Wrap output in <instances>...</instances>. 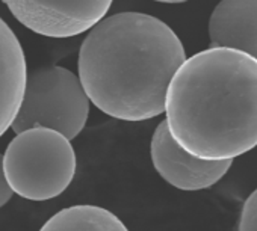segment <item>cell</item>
Segmentation results:
<instances>
[{
	"label": "cell",
	"instance_id": "cell-1",
	"mask_svg": "<svg viewBox=\"0 0 257 231\" xmlns=\"http://www.w3.org/2000/svg\"><path fill=\"white\" fill-rule=\"evenodd\" d=\"M186 59L174 31L156 17L121 13L101 19L79 52V80L89 101L122 121L165 112L168 85Z\"/></svg>",
	"mask_w": 257,
	"mask_h": 231
},
{
	"label": "cell",
	"instance_id": "cell-2",
	"mask_svg": "<svg viewBox=\"0 0 257 231\" xmlns=\"http://www.w3.org/2000/svg\"><path fill=\"white\" fill-rule=\"evenodd\" d=\"M167 127L188 153L233 160L257 147V59L209 47L185 59L165 97Z\"/></svg>",
	"mask_w": 257,
	"mask_h": 231
},
{
	"label": "cell",
	"instance_id": "cell-3",
	"mask_svg": "<svg viewBox=\"0 0 257 231\" xmlns=\"http://www.w3.org/2000/svg\"><path fill=\"white\" fill-rule=\"evenodd\" d=\"M5 178L19 196L47 201L59 196L76 175L71 141L56 130L32 127L17 133L4 154Z\"/></svg>",
	"mask_w": 257,
	"mask_h": 231
},
{
	"label": "cell",
	"instance_id": "cell-4",
	"mask_svg": "<svg viewBox=\"0 0 257 231\" xmlns=\"http://www.w3.org/2000/svg\"><path fill=\"white\" fill-rule=\"evenodd\" d=\"M89 98L79 77L64 67H44L28 74L25 94L11 124L16 133L32 127L59 132L70 141L86 126Z\"/></svg>",
	"mask_w": 257,
	"mask_h": 231
},
{
	"label": "cell",
	"instance_id": "cell-5",
	"mask_svg": "<svg viewBox=\"0 0 257 231\" xmlns=\"http://www.w3.org/2000/svg\"><path fill=\"white\" fill-rule=\"evenodd\" d=\"M113 0H4L11 14L47 38H71L94 28Z\"/></svg>",
	"mask_w": 257,
	"mask_h": 231
},
{
	"label": "cell",
	"instance_id": "cell-6",
	"mask_svg": "<svg viewBox=\"0 0 257 231\" xmlns=\"http://www.w3.org/2000/svg\"><path fill=\"white\" fill-rule=\"evenodd\" d=\"M152 162L158 174L180 190H203L216 184L233 160H204L183 150L171 136L164 120L152 138Z\"/></svg>",
	"mask_w": 257,
	"mask_h": 231
},
{
	"label": "cell",
	"instance_id": "cell-7",
	"mask_svg": "<svg viewBox=\"0 0 257 231\" xmlns=\"http://www.w3.org/2000/svg\"><path fill=\"white\" fill-rule=\"evenodd\" d=\"M210 47L243 52L257 59V0H221L209 20Z\"/></svg>",
	"mask_w": 257,
	"mask_h": 231
},
{
	"label": "cell",
	"instance_id": "cell-8",
	"mask_svg": "<svg viewBox=\"0 0 257 231\" xmlns=\"http://www.w3.org/2000/svg\"><path fill=\"white\" fill-rule=\"evenodd\" d=\"M28 79L23 47L0 17V138H2L19 112Z\"/></svg>",
	"mask_w": 257,
	"mask_h": 231
},
{
	"label": "cell",
	"instance_id": "cell-9",
	"mask_svg": "<svg viewBox=\"0 0 257 231\" xmlns=\"http://www.w3.org/2000/svg\"><path fill=\"white\" fill-rule=\"evenodd\" d=\"M40 231H128L124 222L98 205L79 204L55 213Z\"/></svg>",
	"mask_w": 257,
	"mask_h": 231
},
{
	"label": "cell",
	"instance_id": "cell-10",
	"mask_svg": "<svg viewBox=\"0 0 257 231\" xmlns=\"http://www.w3.org/2000/svg\"><path fill=\"white\" fill-rule=\"evenodd\" d=\"M237 231H257V189L251 192L242 205Z\"/></svg>",
	"mask_w": 257,
	"mask_h": 231
},
{
	"label": "cell",
	"instance_id": "cell-11",
	"mask_svg": "<svg viewBox=\"0 0 257 231\" xmlns=\"http://www.w3.org/2000/svg\"><path fill=\"white\" fill-rule=\"evenodd\" d=\"M13 189L10 187L5 172H4V156L0 154V208H2L11 198H13Z\"/></svg>",
	"mask_w": 257,
	"mask_h": 231
},
{
	"label": "cell",
	"instance_id": "cell-12",
	"mask_svg": "<svg viewBox=\"0 0 257 231\" xmlns=\"http://www.w3.org/2000/svg\"><path fill=\"white\" fill-rule=\"evenodd\" d=\"M155 2H161V4H183V2H189V0H155Z\"/></svg>",
	"mask_w": 257,
	"mask_h": 231
}]
</instances>
